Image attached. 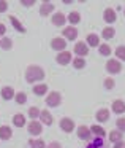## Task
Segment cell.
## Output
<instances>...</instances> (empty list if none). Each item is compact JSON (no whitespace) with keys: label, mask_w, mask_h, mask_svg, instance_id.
Instances as JSON below:
<instances>
[{"label":"cell","mask_w":125,"mask_h":148,"mask_svg":"<svg viewBox=\"0 0 125 148\" xmlns=\"http://www.w3.org/2000/svg\"><path fill=\"white\" fill-rule=\"evenodd\" d=\"M45 78V70L38 65H29L26 70V81L27 83H36Z\"/></svg>","instance_id":"cell-1"},{"label":"cell","mask_w":125,"mask_h":148,"mask_svg":"<svg viewBox=\"0 0 125 148\" xmlns=\"http://www.w3.org/2000/svg\"><path fill=\"white\" fill-rule=\"evenodd\" d=\"M60 103H62V96L57 91H52V92L46 97V105L48 107H59Z\"/></svg>","instance_id":"cell-2"},{"label":"cell","mask_w":125,"mask_h":148,"mask_svg":"<svg viewBox=\"0 0 125 148\" xmlns=\"http://www.w3.org/2000/svg\"><path fill=\"white\" fill-rule=\"evenodd\" d=\"M106 70H108L109 73L116 75V73H119V72L122 70V64L117 61V59H109V61L106 62Z\"/></svg>","instance_id":"cell-3"},{"label":"cell","mask_w":125,"mask_h":148,"mask_svg":"<svg viewBox=\"0 0 125 148\" xmlns=\"http://www.w3.org/2000/svg\"><path fill=\"white\" fill-rule=\"evenodd\" d=\"M65 46H67V42H65L64 37H55V38L51 40V48L52 49H57L59 53L65 51Z\"/></svg>","instance_id":"cell-4"},{"label":"cell","mask_w":125,"mask_h":148,"mask_svg":"<svg viewBox=\"0 0 125 148\" xmlns=\"http://www.w3.org/2000/svg\"><path fill=\"white\" fill-rule=\"evenodd\" d=\"M27 129H29V134H32V135H38V134H41L43 126H41V123H40V121L33 119V121H30V123H29Z\"/></svg>","instance_id":"cell-5"},{"label":"cell","mask_w":125,"mask_h":148,"mask_svg":"<svg viewBox=\"0 0 125 148\" xmlns=\"http://www.w3.org/2000/svg\"><path fill=\"white\" fill-rule=\"evenodd\" d=\"M55 61H57V64H60V65L70 64V62H71V53H68V51L59 53V54L55 56Z\"/></svg>","instance_id":"cell-6"},{"label":"cell","mask_w":125,"mask_h":148,"mask_svg":"<svg viewBox=\"0 0 125 148\" xmlns=\"http://www.w3.org/2000/svg\"><path fill=\"white\" fill-rule=\"evenodd\" d=\"M60 129L65 132H73L74 131V121L71 118H62L60 119Z\"/></svg>","instance_id":"cell-7"},{"label":"cell","mask_w":125,"mask_h":148,"mask_svg":"<svg viewBox=\"0 0 125 148\" xmlns=\"http://www.w3.org/2000/svg\"><path fill=\"white\" fill-rule=\"evenodd\" d=\"M74 53H76L78 56H81V58H84V56L89 53L87 43L86 42H76V45H74Z\"/></svg>","instance_id":"cell-8"},{"label":"cell","mask_w":125,"mask_h":148,"mask_svg":"<svg viewBox=\"0 0 125 148\" xmlns=\"http://www.w3.org/2000/svg\"><path fill=\"white\" fill-rule=\"evenodd\" d=\"M103 19L106 21L108 24H112L116 19H117V14H116L114 8H106L105 13H103Z\"/></svg>","instance_id":"cell-9"},{"label":"cell","mask_w":125,"mask_h":148,"mask_svg":"<svg viewBox=\"0 0 125 148\" xmlns=\"http://www.w3.org/2000/svg\"><path fill=\"white\" fill-rule=\"evenodd\" d=\"M76 132H78V137H79L81 140H89L90 135H92V132H90V127H87V126H79Z\"/></svg>","instance_id":"cell-10"},{"label":"cell","mask_w":125,"mask_h":148,"mask_svg":"<svg viewBox=\"0 0 125 148\" xmlns=\"http://www.w3.org/2000/svg\"><path fill=\"white\" fill-rule=\"evenodd\" d=\"M52 11H54V3H51V2H43L41 7H40V14L41 16H48Z\"/></svg>","instance_id":"cell-11"},{"label":"cell","mask_w":125,"mask_h":148,"mask_svg":"<svg viewBox=\"0 0 125 148\" xmlns=\"http://www.w3.org/2000/svg\"><path fill=\"white\" fill-rule=\"evenodd\" d=\"M65 21H67V16H65L64 13H60V11L52 14V24H54V26L62 27V26L65 24Z\"/></svg>","instance_id":"cell-12"},{"label":"cell","mask_w":125,"mask_h":148,"mask_svg":"<svg viewBox=\"0 0 125 148\" xmlns=\"http://www.w3.org/2000/svg\"><path fill=\"white\" fill-rule=\"evenodd\" d=\"M64 37H65L67 40H76V37H78L76 27H73V26L65 27V29H64Z\"/></svg>","instance_id":"cell-13"},{"label":"cell","mask_w":125,"mask_h":148,"mask_svg":"<svg viewBox=\"0 0 125 148\" xmlns=\"http://www.w3.org/2000/svg\"><path fill=\"white\" fill-rule=\"evenodd\" d=\"M11 127L10 126H0V140H8L11 138Z\"/></svg>","instance_id":"cell-14"},{"label":"cell","mask_w":125,"mask_h":148,"mask_svg":"<svg viewBox=\"0 0 125 148\" xmlns=\"http://www.w3.org/2000/svg\"><path fill=\"white\" fill-rule=\"evenodd\" d=\"M95 118H97V121H100V123H106L109 119V112L106 108H101V110H98V112H97Z\"/></svg>","instance_id":"cell-15"},{"label":"cell","mask_w":125,"mask_h":148,"mask_svg":"<svg viewBox=\"0 0 125 148\" xmlns=\"http://www.w3.org/2000/svg\"><path fill=\"white\" fill-rule=\"evenodd\" d=\"M0 96L3 97L5 100H10V99H13V97L16 96V92L13 91V88H10V86H5L3 89H2V92H0Z\"/></svg>","instance_id":"cell-16"},{"label":"cell","mask_w":125,"mask_h":148,"mask_svg":"<svg viewBox=\"0 0 125 148\" xmlns=\"http://www.w3.org/2000/svg\"><path fill=\"white\" fill-rule=\"evenodd\" d=\"M112 112L119 113V115L124 113L125 112V102L124 100H114V102H112Z\"/></svg>","instance_id":"cell-17"},{"label":"cell","mask_w":125,"mask_h":148,"mask_svg":"<svg viewBox=\"0 0 125 148\" xmlns=\"http://www.w3.org/2000/svg\"><path fill=\"white\" fill-rule=\"evenodd\" d=\"M8 19H10V23L13 24V27H14V29L18 30V32H21V34H24V32H26V27H24L22 24L19 23V19H18L16 16H10V18H8Z\"/></svg>","instance_id":"cell-18"},{"label":"cell","mask_w":125,"mask_h":148,"mask_svg":"<svg viewBox=\"0 0 125 148\" xmlns=\"http://www.w3.org/2000/svg\"><path fill=\"white\" fill-rule=\"evenodd\" d=\"M86 43H87V46H98L100 45V37L97 35V34H90V35H87Z\"/></svg>","instance_id":"cell-19"},{"label":"cell","mask_w":125,"mask_h":148,"mask_svg":"<svg viewBox=\"0 0 125 148\" xmlns=\"http://www.w3.org/2000/svg\"><path fill=\"white\" fill-rule=\"evenodd\" d=\"M40 119H41L45 124H48V126L52 124V115L48 112V110H43V112L40 113Z\"/></svg>","instance_id":"cell-20"},{"label":"cell","mask_w":125,"mask_h":148,"mask_svg":"<svg viewBox=\"0 0 125 148\" xmlns=\"http://www.w3.org/2000/svg\"><path fill=\"white\" fill-rule=\"evenodd\" d=\"M122 132L120 131H114V129H112L111 132H109V140L112 142V143H117V142H122Z\"/></svg>","instance_id":"cell-21"},{"label":"cell","mask_w":125,"mask_h":148,"mask_svg":"<svg viewBox=\"0 0 125 148\" xmlns=\"http://www.w3.org/2000/svg\"><path fill=\"white\" fill-rule=\"evenodd\" d=\"M48 92V86L46 84H35L33 86V94H36V96H45V94Z\"/></svg>","instance_id":"cell-22"},{"label":"cell","mask_w":125,"mask_h":148,"mask_svg":"<svg viewBox=\"0 0 125 148\" xmlns=\"http://www.w3.org/2000/svg\"><path fill=\"white\" fill-rule=\"evenodd\" d=\"M13 124L18 126V127H22L24 124H26V116L21 115V113H18V115L13 116Z\"/></svg>","instance_id":"cell-23"},{"label":"cell","mask_w":125,"mask_h":148,"mask_svg":"<svg viewBox=\"0 0 125 148\" xmlns=\"http://www.w3.org/2000/svg\"><path fill=\"white\" fill-rule=\"evenodd\" d=\"M90 132H92V134H95L97 137H101V138H103V135L106 134L105 129H103L101 126H98V124H93L92 127H90Z\"/></svg>","instance_id":"cell-24"},{"label":"cell","mask_w":125,"mask_h":148,"mask_svg":"<svg viewBox=\"0 0 125 148\" xmlns=\"http://www.w3.org/2000/svg\"><path fill=\"white\" fill-rule=\"evenodd\" d=\"M67 21H70L71 24H78L81 21V14L78 13V11H71V13L67 16Z\"/></svg>","instance_id":"cell-25"},{"label":"cell","mask_w":125,"mask_h":148,"mask_svg":"<svg viewBox=\"0 0 125 148\" xmlns=\"http://www.w3.org/2000/svg\"><path fill=\"white\" fill-rule=\"evenodd\" d=\"M114 34H116V30L112 29V27H105V29H103V32H101V35H103V38L109 40V38H112V37H114Z\"/></svg>","instance_id":"cell-26"},{"label":"cell","mask_w":125,"mask_h":148,"mask_svg":"<svg viewBox=\"0 0 125 148\" xmlns=\"http://www.w3.org/2000/svg\"><path fill=\"white\" fill-rule=\"evenodd\" d=\"M0 48H3V49H11V48H13V42H11L10 38H7V37H3V38L0 40Z\"/></svg>","instance_id":"cell-27"},{"label":"cell","mask_w":125,"mask_h":148,"mask_svg":"<svg viewBox=\"0 0 125 148\" xmlns=\"http://www.w3.org/2000/svg\"><path fill=\"white\" fill-rule=\"evenodd\" d=\"M29 145L30 148H45V142L41 140V138H36V140H29Z\"/></svg>","instance_id":"cell-28"},{"label":"cell","mask_w":125,"mask_h":148,"mask_svg":"<svg viewBox=\"0 0 125 148\" xmlns=\"http://www.w3.org/2000/svg\"><path fill=\"white\" fill-rule=\"evenodd\" d=\"M73 67L74 69H84L86 67V61L82 58H74L73 59Z\"/></svg>","instance_id":"cell-29"},{"label":"cell","mask_w":125,"mask_h":148,"mask_svg":"<svg viewBox=\"0 0 125 148\" xmlns=\"http://www.w3.org/2000/svg\"><path fill=\"white\" fill-rule=\"evenodd\" d=\"M14 100H16V103L22 105V103L27 102V96H26L24 92H16V96H14Z\"/></svg>","instance_id":"cell-30"},{"label":"cell","mask_w":125,"mask_h":148,"mask_svg":"<svg viewBox=\"0 0 125 148\" xmlns=\"http://www.w3.org/2000/svg\"><path fill=\"white\" fill-rule=\"evenodd\" d=\"M116 56H117L120 61H125V46L124 45H120V46L116 48Z\"/></svg>","instance_id":"cell-31"},{"label":"cell","mask_w":125,"mask_h":148,"mask_svg":"<svg viewBox=\"0 0 125 148\" xmlns=\"http://www.w3.org/2000/svg\"><path fill=\"white\" fill-rule=\"evenodd\" d=\"M98 51H100V54H101V56H109V54H111V46H109V45H101L98 48Z\"/></svg>","instance_id":"cell-32"},{"label":"cell","mask_w":125,"mask_h":148,"mask_svg":"<svg viewBox=\"0 0 125 148\" xmlns=\"http://www.w3.org/2000/svg\"><path fill=\"white\" fill-rule=\"evenodd\" d=\"M40 113H41V112H40L36 107H30V108H29V116H30L32 119H36V118L40 116Z\"/></svg>","instance_id":"cell-33"},{"label":"cell","mask_w":125,"mask_h":148,"mask_svg":"<svg viewBox=\"0 0 125 148\" xmlns=\"http://www.w3.org/2000/svg\"><path fill=\"white\" fill-rule=\"evenodd\" d=\"M116 126H117V131L125 132V118H119L117 121H116Z\"/></svg>","instance_id":"cell-34"},{"label":"cell","mask_w":125,"mask_h":148,"mask_svg":"<svg viewBox=\"0 0 125 148\" xmlns=\"http://www.w3.org/2000/svg\"><path fill=\"white\" fill-rule=\"evenodd\" d=\"M105 88L106 89H112V88H114V80H112V78H106L105 80Z\"/></svg>","instance_id":"cell-35"},{"label":"cell","mask_w":125,"mask_h":148,"mask_svg":"<svg viewBox=\"0 0 125 148\" xmlns=\"http://www.w3.org/2000/svg\"><path fill=\"white\" fill-rule=\"evenodd\" d=\"M8 10V3L5 0H0V13H5Z\"/></svg>","instance_id":"cell-36"},{"label":"cell","mask_w":125,"mask_h":148,"mask_svg":"<svg viewBox=\"0 0 125 148\" xmlns=\"http://www.w3.org/2000/svg\"><path fill=\"white\" fill-rule=\"evenodd\" d=\"M93 145H95L97 148H101L103 147V138L101 137H97L95 140H93Z\"/></svg>","instance_id":"cell-37"},{"label":"cell","mask_w":125,"mask_h":148,"mask_svg":"<svg viewBox=\"0 0 125 148\" xmlns=\"http://www.w3.org/2000/svg\"><path fill=\"white\" fill-rule=\"evenodd\" d=\"M21 3H22L24 7H32V5H35V0H22Z\"/></svg>","instance_id":"cell-38"},{"label":"cell","mask_w":125,"mask_h":148,"mask_svg":"<svg viewBox=\"0 0 125 148\" xmlns=\"http://www.w3.org/2000/svg\"><path fill=\"white\" fill-rule=\"evenodd\" d=\"M48 148H62V145L59 143V142H51V143L48 145Z\"/></svg>","instance_id":"cell-39"},{"label":"cell","mask_w":125,"mask_h":148,"mask_svg":"<svg viewBox=\"0 0 125 148\" xmlns=\"http://www.w3.org/2000/svg\"><path fill=\"white\" fill-rule=\"evenodd\" d=\"M5 32H7V26L0 23V35H5Z\"/></svg>","instance_id":"cell-40"},{"label":"cell","mask_w":125,"mask_h":148,"mask_svg":"<svg viewBox=\"0 0 125 148\" xmlns=\"http://www.w3.org/2000/svg\"><path fill=\"white\" fill-rule=\"evenodd\" d=\"M112 148H125V143L124 142H117V143H114V147Z\"/></svg>","instance_id":"cell-41"},{"label":"cell","mask_w":125,"mask_h":148,"mask_svg":"<svg viewBox=\"0 0 125 148\" xmlns=\"http://www.w3.org/2000/svg\"><path fill=\"white\" fill-rule=\"evenodd\" d=\"M87 148H97V147L93 145V142H92V143H89V145H87Z\"/></svg>","instance_id":"cell-42"},{"label":"cell","mask_w":125,"mask_h":148,"mask_svg":"<svg viewBox=\"0 0 125 148\" xmlns=\"http://www.w3.org/2000/svg\"><path fill=\"white\" fill-rule=\"evenodd\" d=\"M124 13H125V8H124Z\"/></svg>","instance_id":"cell-43"}]
</instances>
